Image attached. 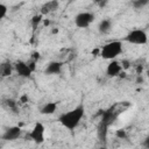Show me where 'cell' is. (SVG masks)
<instances>
[{
    "label": "cell",
    "mask_w": 149,
    "mask_h": 149,
    "mask_svg": "<svg viewBox=\"0 0 149 149\" xmlns=\"http://www.w3.org/2000/svg\"><path fill=\"white\" fill-rule=\"evenodd\" d=\"M62 68H63V63L62 62H58V61H52L50 62L45 70H44V73L48 74V76H55V74H59L62 72Z\"/></svg>",
    "instance_id": "obj_9"
},
{
    "label": "cell",
    "mask_w": 149,
    "mask_h": 149,
    "mask_svg": "<svg viewBox=\"0 0 149 149\" xmlns=\"http://www.w3.org/2000/svg\"><path fill=\"white\" fill-rule=\"evenodd\" d=\"M123 41L130 43V44H135V45H144L148 42V35L143 29L136 28L130 30L125 37Z\"/></svg>",
    "instance_id": "obj_3"
},
{
    "label": "cell",
    "mask_w": 149,
    "mask_h": 149,
    "mask_svg": "<svg viewBox=\"0 0 149 149\" xmlns=\"http://www.w3.org/2000/svg\"><path fill=\"white\" fill-rule=\"evenodd\" d=\"M121 71H122V66L119 61H116V59L109 61V63L107 64V68H106V74L109 78H115V77L120 76Z\"/></svg>",
    "instance_id": "obj_8"
},
{
    "label": "cell",
    "mask_w": 149,
    "mask_h": 149,
    "mask_svg": "<svg viewBox=\"0 0 149 149\" xmlns=\"http://www.w3.org/2000/svg\"><path fill=\"white\" fill-rule=\"evenodd\" d=\"M116 136L119 137V139H126V132L123 130V129H120V130H118L116 132Z\"/></svg>",
    "instance_id": "obj_18"
},
{
    "label": "cell",
    "mask_w": 149,
    "mask_h": 149,
    "mask_svg": "<svg viewBox=\"0 0 149 149\" xmlns=\"http://www.w3.org/2000/svg\"><path fill=\"white\" fill-rule=\"evenodd\" d=\"M14 70V66L9 63V62H5L1 64V68H0V73H1V77L6 78V77H9L12 74Z\"/></svg>",
    "instance_id": "obj_13"
},
{
    "label": "cell",
    "mask_w": 149,
    "mask_h": 149,
    "mask_svg": "<svg viewBox=\"0 0 149 149\" xmlns=\"http://www.w3.org/2000/svg\"><path fill=\"white\" fill-rule=\"evenodd\" d=\"M120 63H121L122 70H127V69H129V66H130V62H129L128 59H122Z\"/></svg>",
    "instance_id": "obj_17"
},
{
    "label": "cell",
    "mask_w": 149,
    "mask_h": 149,
    "mask_svg": "<svg viewBox=\"0 0 149 149\" xmlns=\"http://www.w3.org/2000/svg\"><path fill=\"white\" fill-rule=\"evenodd\" d=\"M57 6H58V3H57V1L56 0H52V1H49V2H47V3H44L43 6H42V8H41V14H49V13H51V12H54L56 8H57Z\"/></svg>",
    "instance_id": "obj_12"
},
{
    "label": "cell",
    "mask_w": 149,
    "mask_h": 149,
    "mask_svg": "<svg viewBox=\"0 0 149 149\" xmlns=\"http://www.w3.org/2000/svg\"><path fill=\"white\" fill-rule=\"evenodd\" d=\"M94 19H95V16H94L93 13H90V12H80V13H78L74 16L73 22H74V26L77 28L84 29V28H88L93 23Z\"/></svg>",
    "instance_id": "obj_5"
},
{
    "label": "cell",
    "mask_w": 149,
    "mask_h": 149,
    "mask_svg": "<svg viewBox=\"0 0 149 149\" xmlns=\"http://www.w3.org/2000/svg\"><path fill=\"white\" fill-rule=\"evenodd\" d=\"M14 70L17 73V76L21 78H29L33 73L28 62H23V61H17L14 65Z\"/></svg>",
    "instance_id": "obj_7"
},
{
    "label": "cell",
    "mask_w": 149,
    "mask_h": 149,
    "mask_svg": "<svg viewBox=\"0 0 149 149\" xmlns=\"http://www.w3.org/2000/svg\"><path fill=\"white\" fill-rule=\"evenodd\" d=\"M42 17H43V14H40V15H35V16H33V19H31V24H33V27H34V28H36V27L40 24V22L43 20Z\"/></svg>",
    "instance_id": "obj_16"
},
{
    "label": "cell",
    "mask_w": 149,
    "mask_h": 149,
    "mask_svg": "<svg viewBox=\"0 0 149 149\" xmlns=\"http://www.w3.org/2000/svg\"><path fill=\"white\" fill-rule=\"evenodd\" d=\"M112 26H113V23H112V21L109 19H104V20H101L99 22L98 30H99L100 34H108L112 30Z\"/></svg>",
    "instance_id": "obj_11"
},
{
    "label": "cell",
    "mask_w": 149,
    "mask_h": 149,
    "mask_svg": "<svg viewBox=\"0 0 149 149\" xmlns=\"http://www.w3.org/2000/svg\"><path fill=\"white\" fill-rule=\"evenodd\" d=\"M22 135V129L19 126H10L5 129V132L1 135V140L5 141H15L20 139Z\"/></svg>",
    "instance_id": "obj_6"
},
{
    "label": "cell",
    "mask_w": 149,
    "mask_h": 149,
    "mask_svg": "<svg viewBox=\"0 0 149 149\" xmlns=\"http://www.w3.org/2000/svg\"><path fill=\"white\" fill-rule=\"evenodd\" d=\"M7 13H8V7H7V5L0 3V19L3 20V19L7 16Z\"/></svg>",
    "instance_id": "obj_15"
},
{
    "label": "cell",
    "mask_w": 149,
    "mask_h": 149,
    "mask_svg": "<svg viewBox=\"0 0 149 149\" xmlns=\"http://www.w3.org/2000/svg\"><path fill=\"white\" fill-rule=\"evenodd\" d=\"M148 3H149V0H134V1L132 2L133 7H134L135 9H142V8H144Z\"/></svg>",
    "instance_id": "obj_14"
},
{
    "label": "cell",
    "mask_w": 149,
    "mask_h": 149,
    "mask_svg": "<svg viewBox=\"0 0 149 149\" xmlns=\"http://www.w3.org/2000/svg\"><path fill=\"white\" fill-rule=\"evenodd\" d=\"M122 54V41L115 40L104 44L99 51V56L104 59L112 61Z\"/></svg>",
    "instance_id": "obj_2"
},
{
    "label": "cell",
    "mask_w": 149,
    "mask_h": 149,
    "mask_svg": "<svg viewBox=\"0 0 149 149\" xmlns=\"http://www.w3.org/2000/svg\"><path fill=\"white\" fill-rule=\"evenodd\" d=\"M56 111H57V104L54 102V101L45 102V104L40 108V113H41L42 115H52Z\"/></svg>",
    "instance_id": "obj_10"
},
{
    "label": "cell",
    "mask_w": 149,
    "mask_h": 149,
    "mask_svg": "<svg viewBox=\"0 0 149 149\" xmlns=\"http://www.w3.org/2000/svg\"><path fill=\"white\" fill-rule=\"evenodd\" d=\"M30 141L35 142L36 144H42L45 140V127L42 122H35L31 130L28 134Z\"/></svg>",
    "instance_id": "obj_4"
},
{
    "label": "cell",
    "mask_w": 149,
    "mask_h": 149,
    "mask_svg": "<svg viewBox=\"0 0 149 149\" xmlns=\"http://www.w3.org/2000/svg\"><path fill=\"white\" fill-rule=\"evenodd\" d=\"M84 115H85V106L84 104H79L74 108L62 113L58 116V122L68 130L73 132L79 126Z\"/></svg>",
    "instance_id": "obj_1"
},
{
    "label": "cell",
    "mask_w": 149,
    "mask_h": 149,
    "mask_svg": "<svg viewBox=\"0 0 149 149\" xmlns=\"http://www.w3.org/2000/svg\"><path fill=\"white\" fill-rule=\"evenodd\" d=\"M143 147L149 148V137H147V139L144 140V142H143Z\"/></svg>",
    "instance_id": "obj_19"
}]
</instances>
